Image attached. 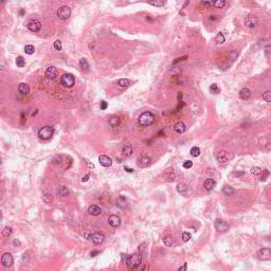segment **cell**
Segmentation results:
<instances>
[{"mask_svg":"<svg viewBox=\"0 0 271 271\" xmlns=\"http://www.w3.org/2000/svg\"><path fill=\"white\" fill-rule=\"evenodd\" d=\"M141 262H142V254H141V252H138V253L132 254V255L128 256V257L126 259L127 268L130 269V270H136V269L139 268Z\"/></svg>","mask_w":271,"mask_h":271,"instance_id":"6da1fadb","label":"cell"},{"mask_svg":"<svg viewBox=\"0 0 271 271\" xmlns=\"http://www.w3.org/2000/svg\"><path fill=\"white\" fill-rule=\"evenodd\" d=\"M154 120H155V117L152 112H150V111L143 112V113L139 117V124L141 125V126H148V125L154 123Z\"/></svg>","mask_w":271,"mask_h":271,"instance_id":"7a4b0ae2","label":"cell"},{"mask_svg":"<svg viewBox=\"0 0 271 271\" xmlns=\"http://www.w3.org/2000/svg\"><path fill=\"white\" fill-rule=\"evenodd\" d=\"M54 134V128L51 126H45L39 129L38 132V137L43 140H48L50 139Z\"/></svg>","mask_w":271,"mask_h":271,"instance_id":"3957f363","label":"cell"},{"mask_svg":"<svg viewBox=\"0 0 271 271\" xmlns=\"http://www.w3.org/2000/svg\"><path fill=\"white\" fill-rule=\"evenodd\" d=\"M61 83L64 87L71 88V87H73L74 85H75V79H74V76L72 75V74L66 73V74H64V75L61 76Z\"/></svg>","mask_w":271,"mask_h":271,"instance_id":"277c9868","label":"cell"},{"mask_svg":"<svg viewBox=\"0 0 271 271\" xmlns=\"http://www.w3.org/2000/svg\"><path fill=\"white\" fill-rule=\"evenodd\" d=\"M70 14H71V9L69 8V7H67V5H63V7H61V8L59 9V11H57V16H59L61 19H63V20L68 19Z\"/></svg>","mask_w":271,"mask_h":271,"instance_id":"5b68a950","label":"cell"},{"mask_svg":"<svg viewBox=\"0 0 271 271\" xmlns=\"http://www.w3.org/2000/svg\"><path fill=\"white\" fill-rule=\"evenodd\" d=\"M257 256L262 261H268L271 259V249L270 248H262L257 252Z\"/></svg>","mask_w":271,"mask_h":271,"instance_id":"8992f818","label":"cell"},{"mask_svg":"<svg viewBox=\"0 0 271 271\" xmlns=\"http://www.w3.org/2000/svg\"><path fill=\"white\" fill-rule=\"evenodd\" d=\"M27 27H28V29L31 31V32L36 33V32H38V31L41 29V23H40V21L37 20V19H32V20H30L28 22Z\"/></svg>","mask_w":271,"mask_h":271,"instance_id":"52a82bcc","label":"cell"},{"mask_svg":"<svg viewBox=\"0 0 271 271\" xmlns=\"http://www.w3.org/2000/svg\"><path fill=\"white\" fill-rule=\"evenodd\" d=\"M214 227L215 229L218 231V232H225V231L229 229V223H227L225 220H223V219H217L214 223Z\"/></svg>","mask_w":271,"mask_h":271,"instance_id":"ba28073f","label":"cell"},{"mask_svg":"<svg viewBox=\"0 0 271 271\" xmlns=\"http://www.w3.org/2000/svg\"><path fill=\"white\" fill-rule=\"evenodd\" d=\"M13 263H14V259H13L12 254L9 253V252L2 254V256H1V264H2L3 266L10 267L13 265Z\"/></svg>","mask_w":271,"mask_h":271,"instance_id":"9c48e42d","label":"cell"},{"mask_svg":"<svg viewBox=\"0 0 271 271\" xmlns=\"http://www.w3.org/2000/svg\"><path fill=\"white\" fill-rule=\"evenodd\" d=\"M257 21H259V19H257V17H256L255 15H249L246 17V19H245V25H246L247 28H254L256 25H257Z\"/></svg>","mask_w":271,"mask_h":271,"instance_id":"30bf717a","label":"cell"},{"mask_svg":"<svg viewBox=\"0 0 271 271\" xmlns=\"http://www.w3.org/2000/svg\"><path fill=\"white\" fill-rule=\"evenodd\" d=\"M99 163L104 167H109L112 164L111 158H109L106 155H101L99 157Z\"/></svg>","mask_w":271,"mask_h":271,"instance_id":"8fae6325","label":"cell"},{"mask_svg":"<svg viewBox=\"0 0 271 271\" xmlns=\"http://www.w3.org/2000/svg\"><path fill=\"white\" fill-rule=\"evenodd\" d=\"M105 239V236L104 234H102L101 232H95L91 235V241L93 244L95 245H101Z\"/></svg>","mask_w":271,"mask_h":271,"instance_id":"7c38bea8","label":"cell"},{"mask_svg":"<svg viewBox=\"0 0 271 271\" xmlns=\"http://www.w3.org/2000/svg\"><path fill=\"white\" fill-rule=\"evenodd\" d=\"M216 159L219 163H225L229 160V152L227 150H220L216 156Z\"/></svg>","mask_w":271,"mask_h":271,"instance_id":"4fadbf2b","label":"cell"},{"mask_svg":"<svg viewBox=\"0 0 271 271\" xmlns=\"http://www.w3.org/2000/svg\"><path fill=\"white\" fill-rule=\"evenodd\" d=\"M108 223L109 225L113 227V228H118L120 225H121V219H120L119 216L117 215H110L108 218Z\"/></svg>","mask_w":271,"mask_h":271,"instance_id":"5bb4252c","label":"cell"},{"mask_svg":"<svg viewBox=\"0 0 271 271\" xmlns=\"http://www.w3.org/2000/svg\"><path fill=\"white\" fill-rule=\"evenodd\" d=\"M150 163H152V159L148 156H143L138 160V164L140 167H147L148 165H150Z\"/></svg>","mask_w":271,"mask_h":271,"instance_id":"9a60e30c","label":"cell"},{"mask_svg":"<svg viewBox=\"0 0 271 271\" xmlns=\"http://www.w3.org/2000/svg\"><path fill=\"white\" fill-rule=\"evenodd\" d=\"M56 74H57V71H56V68L53 66L48 67L46 70V76L47 79H54L56 77Z\"/></svg>","mask_w":271,"mask_h":271,"instance_id":"2e32d148","label":"cell"},{"mask_svg":"<svg viewBox=\"0 0 271 271\" xmlns=\"http://www.w3.org/2000/svg\"><path fill=\"white\" fill-rule=\"evenodd\" d=\"M88 212L90 215H93V216H99L100 214L102 213V209L100 208L99 205H91L90 207L88 208Z\"/></svg>","mask_w":271,"mask_h":271,"instance_id":"e0dca14e","label":"cell"},{"mask_svg":"<svg viewBox=\"0 0 271 271\" xmlns=\"http://www.w3.org/2000/svg\"><path fill=\"white\" fill-rule=\"evenodd\" d=\"M174 130H175L177 134H183V132L186 130V125L183 123V122H178L174 125Z\"/></svg>","mask_w":271,"mask_h":271,"instance_id":"ac0fdd59","label":"cell"},{"mask_svg":"<svg viewBox=\"0 0 271 271\" xmlns=\"http://www.w3.org/2000/svg\"><path fill=\"white\" fill-rule=\"evenodd\" d=\"M239 96H241V100H245V101H247V100H249L250 99V96H251V91L249 90L248 88H243L239 91Z\"/></svg>","mask_w":271,"mask_h":271,"instance_id":"d6986e66","label":"cell"},{"mask_svg":"<svg viewBox=\"0 0 271 271\" xmlns=\"http://www.w3.org/2000/svg\"><path fill=\"white\" fill-rule=\"evenodd\" d=\"M216 185V182L214 179H207L205 181V184H203V186H205V189L207 191H212L213 189L215 188Z\"/></svg>","mask_w":271,"mask_h":271,"instance_id":"ffe728a7","label":"cell"},{"mask_svg":"<svg viewBox=\"0 0 271 271\" xmlns=\"http://www.w3.org/2000/svg\"><path fill=\"white\" fill-rule=\"evenodd\" d=\"M132 152H134V150H132V147L130 146L129 144L124 145L123 148H122V154H123V156H125V157H130L132 155Z\"/></svg>","mask_w":271,"mask_h":271,"instance_id":"44dd1931","label":"cell"},{"mask_svg":"<svg viewBox=\"0 0 271 271\" xmlns=\"http://www.w3.org/2000/svg\"><path fill=\"white\" fill-rule=\"evenodd\" d=\"M18 91H19V93H21V94H28L29 91H30V87H29L28 84L21 83L20 85L18 86Z\"/></svg>","mask_w":271,"mask_h":271,"instance_id":"7402d4cb","label":"cell"},{"mask_svg":"<svg viewBox=\"0 0 271 271\" xmlns=\"http://www.w3.org/2000/svg\"><path fill=\"white\" fill-rule=\"evenodd\" d=\"M56 193L57 195L61 196V197H66V196L69 195V191L66 186H59V188L56 189Z\"/></svg>","mask_w":271,"mask_h":271,"instance_id":"603a6c76","label":"cell"},{"mask_svg":"<svg viewBox=\"0 0 271 271\" xmlns=\"http://www.w3.org/2000/svg\"><path fill=\"white\" fill-rule=\"evenodd\" d=\"M148 3L152 7H157V8H161L164 4L163 0H148Z\"/></svg>","mask_w":271,"mask_h":271,"instance_id":"cb8c5ba5","label":"cell"},{"mask_svg":"<svg viewBox=\"0 0 271 271\" xmlns=\"http://www.w3.org/2000/svg\"><path fill=\"white\" fill-rule=\"evenodd\" d=\"M117 205H118V207L119 208H121V209H125L126 208V205H127V201H126V199H125V197H120L119 199H118V201H117Z\"/></svg>","mask_w":271,"mask_h":271,"instance_id":"d4e9b609","label":"cell"},{"mask_svg":"<svg viewBox=\"0 0 271 271\" xmlns=\"http://www.w3.org/2000/svg\"><path fill=\"white\" fill-rule=\"evenodd\" d=\"M118 85H119L120 87H122V88H126V87H128L130 85V81L127 79H122L118 82Z\"/></svg>","mask_w":271,"mask_h":271,"instance_id":"484cf974","label":"cell"},{"mask_svg":"<svg viewBox=\"0 0 271 271\" xmlns=\"http://www.w3.org/2000/svg\"><path fill=\"white\" fill-rule=\"evenodd\" d=\"M109 124H110V126L111 127H118L120 124V119L117 117L110 118V120H109Z\"/></svg>","mask_w":271,"mask_h":271,"instance_id":"4316f807","label":"cell"},{"mask_svg":"<svg viewBox=\"0 0 271 271\" xmlns=\"http://www.w3.org/2000/svg\"><path fill=\"white\" fill-rule=\"evenodd\" d=\"M223 194H225V195H233L235 191H234V189L232 188L231 185H227V186H225V188H223Z\"/></svg>","mask_w":271,"mask_h":271,"instance_id":"83f0119b","label":"cell"},{"mask_svg":"<svg viewBox=\"0 0 271 271\" xmlns=\"http://www.w3.org/2000/svg\"><path fill=\"white\" fill-rule=\"evenodd\" d=\"M177 191H178L179 193H184V192H186V191H188V185L185 184V183H183V182L178 183V185H177Z\"/></svg>","mask_w":271,"mask_h":271,"instance_id":"f1b7e54d","label":"cell"},{"mask_svg":"<svg viewBox=\"0 0 271 271\" xmlns=\"http://www.w3.org/2000/svg\"><path fill=\"white\" fill-rule=\"evenodd\" d=\"M163 243H164V245L166 247H171V246H173V244H174V239H173V237H171V236H165V237L163 238Z\"/></svg>","mask_w":271,"mask_h":271,"instance_id":"f546056e","label":"cell"},{"mask_svg":"<svg viewBox=\"0 0 271 271\" xmlns=\"http://www.w3.org/2000/svg\"><path fill=\"white\" fill-rule=\"evenodd\" d=\"M214 7L217 9H223L225 4V0H214Z\"/></svg>","mask_w":271,"mask_h":271,"instance_id":"4dcf8cb0","label":"cell"},{"mask_svg":"<svg viewBox=\"0 0 271 271\" xmlns=\"http://www.w3.org/2000/svg\"><path fill=\"white\" fill-rule=\"evenodd\" d=\"M16 65H17V67H19V68L25 67V59H23L22 56H18L17 59H16Z\"/></svg>","mask_w":271,"mask_h":271,"instance_id":"1f68e13d","label":"cell"},{"mask_svg":"<svg viewBox=\"0 0 271 271\" xmlns=\"http://www.w3.org/2000/svg\"><path fill=\"white\" fill-rule=\"evenodd\" d=\"M190 152H191V156H193V157H198V156L200 155V150H199V147L194 146L191 148Z\"/></svg>","mask_w":271,"mask_h":271,"instance_id":"d6a6232c","label":"cell"},{"mask_svg":"<svg viewBox=\"0 0 271 271\" xmlns=\"http://www.w3.org/2000/svg\"><path fill=\"white\" fill-rule=\"evenodd\" d=\"M52 200H53V196L51 195V194H45V195L43 196V201L45 203H51L52 202Z\"/></svg>","mask_w":271,"mask_h":271,"instance_id":"836d02e7","label":"cell"},{"mask_svg":"<svg viewBox=\"0 0 271 271\" xmlns=\"http://www.w3.org/2000/svg\"><path fill=\"white\" fill-rule=\"evenodd\" d=\"M79 66H81V68H83L84 70H88L89 69V64H88V61H87V59H81V61H79Z\"/></svg>","mask_w":271,"mask_h":271,"instance_id":"e575fe53","label":"cell"},{"mask_svg":"<svg viewBox=\"0 0 271 271\" xmlns=\"http://www.w3.org/2000/svg\"><path fill=\"white\" fill-rule=\"evenodd\" d=\"M225 36H223V33H218L217 34V36H216V38H215V41H216V43H225Z\"/></svg>","mask_w":271,"mask_h":271,"instance_id":"d590c367","label":"cell"},{"mask_svg":"<svg viewBox=\"0 0 271 271\" xmlns=\"http://www.w3.org/2000/svg\"><path fill=\"white\" fill-rule=\"evenodd\" d=\"M12 232H13V230L11 227H4V229L2 230V235L5 236V237H9V236L12 234Z\"/></svg>","mask_w":271,"mask_h":271,"instance_id":"8d00e7d4","label":"cell"},{"mask_svg":"<svg viewBox=\"0 0 271 271\" xmlns=\"http://www.w3.org/2000/svg\"><path fill=\"white\" fill-rule=\"evenodd\" d=\"M34 51H35V49H34V47L32 46V45H28V46L25 47V52L27 54H29V55H31V54L34 53Z\"/></svg>","mask_w":271,"mask_h":271,"instance_id":"74e56055","label":"cell"},{"mask_svg":"<svg viewBox=\"0 0 271 271\" xmlns=\"http://www.w3.org/2000/svg\"><path fill=\"white\" fill-rule=\"evenodd\" d=\"M176 79H177V84H179V85H182V86H183V85H185V84H186V82H188V79H185L184 76H177Z\"/></svg>","mask_w":271,"mask_h":271,"instance_id":"f35d334b","label":"cell"},{"mask_svg":"<svg viewBox=\"0 0 271 271\" xmlns=\"http://www.w3.org/2000/svg\"><path fill=\"white\" fill-rule=\"evenodd\" d=\"M263 99L266 102H271V90H268L263 94Z\"/></svg>","mask_w":271,"mask_h":271,"instance_id":"ab89813d","label":"cell"},{"mask_svg":"<svg viewBox=\"0 0 271 271\" xmlns=\"http://www.w3.org/2000/svg\"><path fill=\"white\" fill-rule=\"evenodd\" d=\"M210 91L212 92V93L216 94V93H218V92L220 91V90H219V88L217 87L216 84H212V85L210 86Z\"/></svg>","mask_w":271,"mask_h":271,"instance_id":"60d3db41","label":"cell"},{"mask_svg":"<svg viewBox=\"0 0 271 271\" xmlns=\"http://www.w3.org/2000/svg\"><path fill=\"white\" fill-rule=\"evenodd\" d=\"M251 173H252L253 175H259V174H262V170L259 166H253L251 168Z\"/></svg>","mask_w":271,"mask_h":271,"instance_id":"b9f144b4","label":"cell"},{"mask_svg":"<svg viewBox=\"0 0 271 271\" xmlns=\"http://www.w3.org/2000/svg\"><path fill=\"white\" fill-rule=\"evenodd\" d=\"M192 238V235H191V233H189V232H184V233L182 234V241H189Z\"/></svg>","mask_w":271,"mask_h":271,"instance_id":"7bdbcfd3","label":"cell"},{"mask_svg":"<svg viewBox=\"0 0 271 271\" xmlns=\"http://www.w3.org/2000/svg\"><path fill=\"white\" fill-rule=\"evenodd\" d=\"M176 178V175L173 173V171H171L170 172V175L166 176V181H170V182H172V181H174Z\"/></svg>","mask_w":271,"mask_h":271,"instance_id":"ee69618b","label":"cell"},{"mask_svg":"<svg viewBox=\"0 0 271 271\" xmlns=\"http://www.w3.org/2000/svg\"><path fill=\"white\" fill-rule=\"evenodd\" d=\"M269 175H270V173H269L268 170L263 171V176H262V178H261V181H266L267 177H268Z\"/></svg>","mask_w":271,"mask_h":271,"instance_id":"f6af8a7d","label":"cell"},{"mask_svg":"<svg viewBox=\"0 0 271 271\" xmlns=\"http://www.w3.org/2000/svg\"><path fill=\"white\" fill-rule=\"evenodd\" d=\"M229 57H230V59H232V61L236 59H237V52H236L235 50H232V51L230 52V53H229Z\"/></svg>","mask_w":271,"mask_h":271,"instance_id":"bcb514c9","label":"cell"},{"mask_svg":"<svg viewBox=\"0 0 271 271\" xmlns=\"http://www.w3.org/2000/svg\"><path fill=\"white\" fill-rule=\"evenodd\" d=\"M192 166H193V162L191 160H186V161L183 162V167L184 168H191Z\"/></svg>","mask_w":271,"mask_h":271,"instance_id":"7dc6e473","label":"cell"},{"mask_svg":"<svg viewBox=\"0 0 271 271\" xmlns=\"http://www.w3.org/2000/svg\"><path fill=\"white\" fill-rule=\"evenodd\" d=\"M84 162H85V164H86L89 168H94V164L89 159H84Z\"/></svg>","mask_w":271,"mask_h":271,"instance_id":"c3c4849f","label":"cell"},{"mask_svg":"<svg viewBox=\"0 0 271 271\" xmlns=\"http://www.w3.org/2000/svg\"><path fill=\"white\" fill-rule=\"evenodd\" d=\"M54 48H55L57 51H61V41L56 40L55 43H54Z\"/></svg>","mask_w":271,"mask_h":271,"instance_id":"681fc988","label":"cell"},{"mask_svg":"<svg viewBox=\"0 0 271 271\" xmlns=\"http://www.w3.org/2000/svg\"><path fill=\"white\" fill-rule=\"evenodd\" d=\"M201 2L205 5H211L212 3H214V0H201Z\"/></svg>","mask_w":271,"mask_h":271,"instance_id":"f907efd6","label":"cell"},{"mask_svg":"<svg viewBox=\"0 0 271 271\" xmlns=\"http://www.w3.org/2000/svg\"><path fill=\"white\" fill-rule=\"evenodd\" d=\"M13 245H14V247H20L21 243L19 239H14V241H13Z\"/></svg>","mask_w":271,"mask_h":271,"instance_id":"816d5d0a","label":"cell"},{"mask_svg":"<svg viewBox=\"0 0 271 271\" xmlns=\"http://www.w3.org/2000/svg\"><path fill=\"white\" fill-rule=\"evenodd\" d=\"M107 108V103L105 101H102V103H101V109L102 110H105V109Z\"/></svg>","mask_w":271,"mask_h":271,"instance_id":"f5cc1de1","label":"cell"},{"mask_svg":"<svg viewBox=\"0 0 271 271\" xmlns=\"http://www.w3.org/2000/svg\"><path fill=\"white\" fill-rule=\"evenodd\" d=\"M245 175V173L244 172H235L234 173V176H236V177H241V176Z\"/></svg>","mask_w":271,"mask_h":271,"instance_id":"db71d44e","label":"cell"},{"mask_svg":"<svg viewBox=\"0 0 271 271\" xmlns=\"http://www.w3.org/2000/svg\"><path fill=\"white\" fill-rule=\"evenodd\" d=\"M99 253H100L99 250H94V251H92L91 253H90V256H91V257H93V256H96Z\"/></svg>","mask_w":271,"mask_h":271,"instance_id":"11a10c76","label":"cell"},{"mask_svg":"<svg viewBox=\"0 0 271 271\" xmlns=\"http://www.w3.org/2000/svg\"><path fill=\"white\" fill-rule=\"evenodd\" d=\"M89 177H90V175H89V174H87L86 176H84V177H83L82 181H83V182H87V181L89 180Z\"/></svg>","mask_w":271,"mask_h":271,"instance_id":"9f6ffc18","label":"cell"},{"mask_svg":"<svg viewBox=\"0 0 271 271\" xmlns=\"http://www.w3.org/2000/svg\"><path fill=\"white\" fill-rule=\"evenodd\" d=\"M186 269H188V265H186V263L183 264L181 267H179V270H186Z\"/></svg>","mask_w":271,"mask_h":271,"instance_id":"6f0895ef","label":"cell"},{"mask_svg":"<svg viewBox=\"0 0 271 271\" xmlns=\"http://www.w3.org/2000/svg\"><path fill=\"white\" fill-rule=\"evenodd\" d=\"M265 51H266V54H269L271 52V46H267L265 48Z\"/></svg>","mask_w":271,"mask_h":271,"instance_id":"680465c9","label":"cell"},{"mask_svg":"<svg viewBox=\"0 0 271 271\" xmlns=\"http://www.w3.org/2000/svg\"><path fill=\"white\" fill-rule=\"evenodd\" d=\"M124 168H125V171H126V172H129V173L134 172V170H132V168H129V167H127V166H125Z\"/></svg>","mask_w":271,"mask_h":271,"instance_id":"91938a15","label":"cell"},{"mask_svg":"<svg viewBox=\"0 0 271 271\" xmlns=\"http://www.w3.org/2000/svg\"><path fill=\"white\" fill-rule=\"evenodd\" d=\"M216 16H210V20H215Z\"/></svg>","mask_w":271,"mask_h":271,"instance_id":"94428289","label":"cell"},{"mask_svg":"<svg viewBox=\"0 0 271 271\" xmlns=\"http://www.w3.org/2000/svg\"><path fill=\"white\" fill-rule=\"evenodd\" d=\"M23 13H25V11L21 10V11H20V15H23Z\"/></svg>","mask_w":271,"mask_h":271,"instance_id":"6125c7cd","label":"cell"},{"mask_svg":"<svg viewBox=\"0 0 271 271\" xmlns=\"http://www.w3.org/2000/svg\"><path fill=\"white\" fill-rule=\"evenodd\" d=\"M1 2H2V3H3V2H4V0H1Z\"/></svg>","mask_w":271,"mask_h":271,"instance_id":"be15d7a7","label":"cell"}]
</instances>
